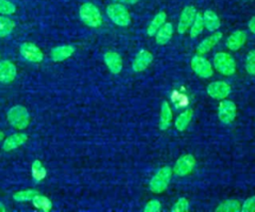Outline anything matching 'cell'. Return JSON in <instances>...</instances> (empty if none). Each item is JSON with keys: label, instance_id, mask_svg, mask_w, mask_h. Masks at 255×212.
Here are the masks:
<instances>
[{"label": "cell", "instance_id": "4dcf8cb0", "mask_svg": "<svg viewBox=\"0 0 255 212\" xmlns=\"http://www.w3.org/2000/svg\"><path fill=\"white\" fill-rule=\"evenodd\" d=\"M15 5L8 0H0V14L11 15L15 12Z\"/></svg>", "mask_w": 255, "mask_h": 212}, {"label": "cell", "instance_id": "8fae6325", "mask_svg": "<svg viewBox=\"0 0 255 212\" xmlns=\"http://www.w3.org/2000/svg\"><path fill=\"white\" fill-rule=\"evenodd\" d=\"M196 9L189 5L183 8V10L180 13L178 24H177V32L179 34H184L188 28H190L195 15H196Z\"/></svg>", "mask_w": 255, "mask_h": 212}, {"label": "cell", "instance_id": "d4e9b609", "mask_svg": "<svg viewBox=\"0 0 255 212\" xmlns=\"http://www.w3.org/2000/svg\"><path fill=\"white\" fill-rule=\"evenodd\" d=\"M241 210V204L239 201L231 199V200H226L219 204L215 211L216 212H239Z\"/></svg>", "mask_w": 255, "mask_h": 212}, {"label": "cell", "instance_id": "cb8c5ba5", "mask_svg": "<svg viewBox=\"0 0 255 212\" xmlns=\"http://www.w3.org/2000/svg\"><path fill=\"white\" fill-rule=\"evenodd\" d=\"M32 202H33V205L36 208L44 210L46 212L50 211L52 209V207H53L52 201L48 197H46L44 195H40L38 193L32 198Z\"/></svg>", "mask_w": 255, "mask_h": 212}, {"label": "cell", "instance_id": "d590c367", "mask_svg": "<svg viewBox=\"0 0 255 212\" xmlns=\"http://www.w3.org/2000/svg\"><path fill=\"white\" fill-rule=\"evenodd\" d=\"M120 3H126V4H135L138 0H113Z\"/></svg>", "mask_w": 255, "mask_h": 212}, {"label": "cell", "instance_id": "83f0119b", "mask_svg": "<svg viewBox=\"0 0 255 212\" xmlns=\"http://www.w3.org/2000/svg\"><path fill=\"white\" fill-rule=\"evenodd\" d=\"M14 27L15 24L10 18L0 16V38L10 35Z\"/></svg>", "mask_w": 255, "mask_h": 212}, {"label": "cell", "instance_id": "277c9868", "mask_svg": "<svg viewBox=\"0 0 255 212\" xmlns=\"http://www.w3.org/2000/svg\"><path fill=\"white\" fill-rule=\"evenodd\" d=\"M106 12L108 17L112 20V22L118 26L126 27L130 23V15L128 9L122 4H119V3L110 4L107 7Z\"/></svg>", "mask_w": 255, "mask_h": 212}, {"label": "cell", "instance_id": "30bf717a", "mask_svg": "<svg viewBox=\"0 0 255 212\" xmlns=\"http://www.w3.org/2000/svg\"><path fill=\"white\" fill-rule=\"evenodd\" d=\"M207 94L215 100H224L231 93L229 84L224 81H215L210 83L206 88Z\"/></svg>", "mask_w": 255, "mask_h": 212}, {"label": "cell", "instance_id": "9c48e42d", "mask_svg": "<svg viewBox=\"0 0 255 212\" xmlns=\"http://www.w3.org/2000/svg\"><path fill=\"white\" fill-rule=\"evenodd\" d=\"M21 56L31 63H40L44 59L42 51L33 43L25 42L20 46Z\"/></svg>", "mask_w": 255, "mask_h": 212}, {"label": "cell", "instance_id": "5b68a950", "mask_svg": "<svg viewBox=\"0 0 255 212\" xmlns=\"http://www.w3.org/2000/svg\"><path fill=\"white\" fill-rule=\"evenodd\" d=\"M214 68L224 76H231L236 71V63L233 57L225 52L217 53L213 58Z\"/></svg>", "mask_w": 255, "mask_h": 212}, {"label": "cell", "instance_id": "8d00e7d4", "mask_svg": "<svg viewBox=\"0 0 255 212\" xmlns=\"http://www.w3.org/2000/svg\"><path fill=\"white\" fill-rule=\"evenodd\" d=\"M4 211H6V207L2 202H0V212H4Z\"/></svg>", "mask_w": 255, "mask_h": 212}, {"label": "cell", "instance_id": "1f68e13d", "mask_svg": "<svg viewBox=\"0 0 255 212\" xmlns=\"http://www.w3.org/2000/svg\"><path fill=\"white\" fill-rule=\"evenodd\" d=\"M188 206H189V203H188L187 199L184 198V197H181V198H179V199L174 203V205H173L172 208H171V211H173V212L187 211V210H188Z\"/></svg>", "mask_w": 255, "mask_h": 212}, {"label": "cell", "instance_id": "f546056e", "mask_svg": "<svg viewBox=\"0 0 255 212\" xmlns=\"http://www.w3.org/2000/svg\"><path fill=\"white\" fill-rule=\"evenodd\" d=\"M245 69L249 75L255 76V50H251L247 54L245 61Z\"/></svg>", "mask_w": 255, "mask_h": 212}, {"label": "cell", "instance_id": "9a60e30c", "mask_svg": "<svg viewBox=\"0 0 255 212\" xmlns=\"http://www.w3.org/2000/svg\"><path fill=\"white\" fill-rule=\"evenodd\" d=\"M104 61L111 73L113 74L121 73L123 69V60H122V57L117 52H114V51L107 52L104 55Z\"/></svg>", "mask_w": 255, "mask_h": 212}, {"label": "cell", "instance_id": "4fadbf2b", "mask_svg": "<svg viewBox=\"0 0 255 212\" xmlns=\"http://www.w3.org/2000/svg\"><path fill=\"white\" fill-rule=\"evenodd\" d=\"M223 34L219 31H215L213 34L202 40L196 47V53L198 55H204L208 53L222 38Z\"/></svg>", "mask_w": 255, "mask_h": 212}, {"label": "cell", "instance_id": "e0dca14e", "mask_svg": "<svg viewBox=\"0 0 255 212\" xmlns=\"http://www.w3.org/2000/svg\"><path fill=\"white\" fill-rule=\"evenodd\" d=\"M247 35L246 32L238 30L233 32L226 40V47L231 51L239 50L246 42Z\"/></svg>", "mask_w": 255, "mask_h": 212}, {"label": "cell", "instance_id": "74e56055", "mask_svg": "<svg viewBox=\"0 0 255 212\" xmlns=\"http://www.w3.org/2000/svg\"><path fill=\"white\" fill-rule=\"evenodd\" d=\"M3 139H4V133L0 130V141L3 140Z\"/></svg>", "mask_w": 255, "mask_h": 212}, {"label": "cell", "instance_id": "7a4b0ae2", "mask_svg": "<svg viewBox=\"0 0 255 212\" xmlns=\"http://www.w3.org/2000/svg\"><path fill=\"white\" fill-rule=\"evenodd\" d=\"M7 120L13 127L17 129H24L29 124L30 115L25 106H14L7 111Z\"/></svg>", "mask_w": 255, "mask_h": 212}, {"label": "cell", "instance_id": "7c38bea8", "mask_svg": "<svg viewBox=\"0 0 255 212\" xmlns=\"http://www.w3.org/2000/svg\"><path fill=\"white\" fill-rule=\"evenodd\" d=\"M17 76V69L15 65L10 61L0 62V82L3 84H9L15 80Z\"/></svg>", "mask_w": 255, "mask_h": 212}, {"label": "cell", "instance_id": "7402d4cb", "mask_svg": "<svg viewBox=\"0 0 255 212\" xmlns=\"http://www.w3.org/2000/svg\"><path fill=\"white\" fill-rule=\"evenodd\" d=\"M165 20H166L165 12H158L148 24L146 28V34L150 37L154 36L158 31V29L165 23Z\"/></svg>", "mask_w": 255, "mask_h": 212}, {"label": "cell", "instance_id": "8992f818", "mask_svg": "<svg viewBox=\"0 0 255 212\" xmlns=\"http://www.w3.org/2000/svg\"><path fill=\"white\" fill-rule=\"evenodd\" d=\"M191 69L200 78L208 79L213 75L211 64L201 55H195L190 62Z\"/></svg>", "mask_w": 255, "mask_h": 212}, {"label": "cell", "instance_id": "52a82bcc", "mask_svg": "<svg viewBox=\"0 0 255 212\" xmlns=\"http://www.w3.org/2000/svg\"><path fill=\"white\" fill-rule=\"evenodd\" d=\"M236 116V106L233 102L223 100L218 106V118L224 124L231 123Z\"/></svg>", "mask_w": 255, "mask_h": 212}, {"label": "cell", "instance_id": "ffe728a7", "mask_svg": "<svg viewBox=\"0 0 255 212\" xmlns=\"http://www.w3.org/2000/svg\"><path fill=\"white\" fill-rule=\"evenodd\" d=\"M203 24L204 27L210 31V32H215L219 27H220V20L219 17L217 16V14L212 11V10H205L203 15Z\"/></svg>", "mask_w": 255, "mask_h": 212}, {"label": "cell", "instance_id": "e575fe53", "mask_svg": "<svg viewBox=\"0 0 255 212\" xmlns=\"http://www.w3.org/2000/svg\"><path fill=\"white\" fill-rule=\"evenodd\" d=\"M248 28H249V30H250L253 34H255V16L252 17L251 20L249 21V23H248Z\"/></svg>", "mask_w": 255, "mask_h": 212}, {"label": "cell", "instance_id": "5bb4252c", "mask_svg": "<svg viewBox=\"0 0 255 212\" xmlns=\"http://www.w3.org/2000/svg\"><path fill=\"white\" fill-rule=\"evenodd\" d=\"M151 61H152L151 53L146 51V50H141L135 56V58H134V60L132 62L131 68L136 73L142 72V71H144L149 66Z\"/></svg>", "mask_w": 255, "mask_h": 212}, {"label": "cell", "instance_id": "484cf974", "mask_svg": "<svg viewBox=\"0 0 255 212\" xmlns=\"http://www.w3.org/2000/svg\"><path fill=\"white\" fill-rule=\"evenodd\" d=\"M203 28H204V24H203L202 15L200 13H196L195 18L190 26V31H189L190 38L194 39L197 36H199L201 34V32L203 31Z\"/></svg>", "mask_w": 255, "mask_h": 212}, {"label": "cell", "instance_id": "836d02e7", "mask_svg": "<svg viewBox=\"0 0 255 212\" xmlns=\"http://www.w3.org/2000/svg\"><path fill=\"white\" fill-rule=\"evenodd\" d=\"M241 211H243V212H253V211H255V196L249 197L244 201V203L241 207Z\"/></svg>", "mask_w": 255, "mask_h": 212}, {"label": "cell", "instance_id": "d6986e66", "mask_svg": "<svg viewBox=\"0 0 255 212\" xmlns=\"http://www.w3.org/2000/svg\"><path fill=\"white\" fill-rule=\"evenodd\" d=\"M75 52V47L72 45H63L56 47L51 52L52 60L55 62H62L71 57Z\"/></svg>", "mask_w": 255, "mask_h": 212}, {"label": "cell", "instance_id": "44dd1931", "mask_svg": "<svg viewBox=\"0 0 255 212\" xmlns=\"http://www.w3.org/2000/svg\"><path fill=\"white\" fill-rule=\"evenodd\" d=\"M172 119L171 108L167 102H162L161 109H160V117H159V128L161 130H165L169 127Z\"/></svg>", "mask_w": 255, "mask_h": 212}, {"label": "cell", "instance_id": "f1b7e54d", "mask_svg": "<svg viewBox=\"0 0 255 212\" xmlns=\"http://www.w3.org/2000/svg\"><path fill=\"white\" fill-rule=\"evenodd\" d=\"M38 193L37 190L34 189H27V190H22L18 191L13 194V199L18 201V202H24V201H29L32 200V198Z\"/></svg>", "mask_w": 255, "mask_h": 212}, {"label": "cell", "instance_id": "6da1fadb", "mask_svg": "<svg viewBox=\"0 0 255 212\" xmlns=\"http://www.w3.org/2000/svg\"><path fill=\"white\" fill-rule=\"evenodd\" d=\"M79 15L81 20L89 27L97 28L100 27L103 23L102 14L99 8L93 3H84L79 9Z\"/></svg>", "mask_w": 255, "mask_h": 212}, {"label": "cell", "instance_id": "2e32d148", "mask_svg": "<svg viewBox=\"0 0 255 212\" xmlns=\"http://www.w3.org/2000/svg\"><path fill=\"white\" fill-rule=\"evenodd\" d=\"M28 139V135L24 132H18L11 134L3 141V149L5 151H11L24 144Z\"/></svg>", "mask_w": 255, "mask_h": 212}, {"label": "cell", "instance_id": "ba28073f", "mask_svg": "<svg viewBox=\"0 0 255 212\" xmlns=\"http://www.w3.org/2000/svg\"><path fill=\"white\" fill-rule=\"evenodd\" d=\"M195 163L196 160L192 154H184L176 160L173 166V172L177 176H185L193 170Z\"/></svg>", "mask_w": 255, "mask_h": 212}, {"label": "cell", "instance_id": "3957f363", "mask_svg": "<svg viewBox=\"0 0 255 212\" xmlns=\"http://www.w3.org/2000/svg\"><path fill=\"white\" fill-rule=\"evenodd\" d=\"M171 175L172 171L169 166H164L158 169L149 181V190L153 193H161L164 191L169 184Z\"/></svg>", "mask_w": 255, "mask_h": 212}, {"label": "cell", "instance_id": "d6a6232c", "mask_svg": "<svg viewBox=\"0 0 255 212\" xmlns=\"http://www.w3.org/2000/svg\"><path fill=\"white\" fill-rule=\"evenodd\" d=\"M159 210H160V202L157 199H152L148 201L143 208L144 212H158Z\"/></svg>", "mask_w": 255, "mask_h": 212}, {"label": "cell", "instance_id": "4316f807", "mask_svg": "<svg viewBox=\"0 0 255 212\" xmlns=\"http://www.w3.org/2000/svg\"><path fill=\"white\" fill-rule=\"evenodd\" d=\"M31 171H32V177L36 181L43 180L46 177V175H47L46 168L43 166L42 162L39 159H36V160L33 161Z\"/></svg>", "mask_w": 255, "mask_h": 212}, {"label": "cell", "instance_id": "ac0fdd59", "mask_svg": "<svg viewBox=\"0 0 255 212\" xmlns=\"http://www.w3.org/2000/svg\"><path fill=\"white\" fill-rule=\"evenodd\" d=\"M173 34V26L171 23H164L155 34V42L159 46H163L169 42Z\"/></svg>", "mask_w": 255, "mask_h": 212}, {"label": "cell", "instance_id": "603a6c76", "mask_svg": "<svg viewBox=\"0 0 255 212\" xmlns=\"http://www.w3.org/2000/svg\"><path fill=\"white\" fill-rule=\"evenodd\" d=\"M192 115H193V111L190 108H188V109L184 110L183 112H181L177 116V118L175 120V127H176V129L181 130V131L184 130L188 126V124H189V122H190V120L192 118Z\"/></svg>", "mask_w": 255, "mask_h": 212}]
</instances>
